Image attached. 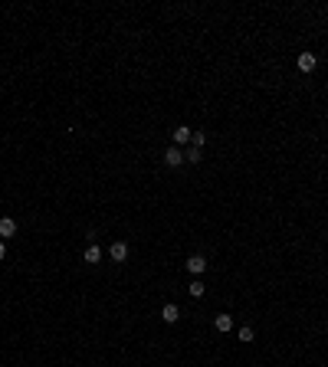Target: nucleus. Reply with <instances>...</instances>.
<instances>
[{
    "instance_id": "9b49d317",
    "label": "nucleus",
    "mask_w": 328,
    "mask_h": 367,
    "mask_svg": "<svg viewBox=\"0 0 328 367\" xmlns=\"http://www.w3.org/2000/svg\"><path fill=\"white\" fill-rule=\"evenodd\" d=\"M236 335H240V341H253V338H256V331H253L250 324H243V328L236 331Z\"/></svg>"
},
{
    "instance_id": "4468645a",
    "label": "nucleus",
    "mask_w": 328,
    "mask_h": 367,
    "mask_svg": "<svg viewBox=\"0 0 328 367\" xmlns=\"http://www.w3.org/2000/svg\"><path fill=\"white\" fill-rule=\"evenodd\" d=\"M3 256H7V243L0 239V259H3Z\"/></svg>"
},
{
    "instance_id": "1a4fd4ad",
    "label": "nucleus",
    "mask_w": 328,
    "mask_h": 367,
    "mask_svg": "<svg viewBox=\"0 0 328 367\" xmlns=\"http://www.w3.org/2000/svg\"><path fill=\"white\" fill-rule=\"evenodd\" d=\"M86 262H89V266H95V262H102V249H98L95 243H92V246L86 249Z\"/></svg>"
},
{
    "instance_id": "20e7f679",
    "label": "nucleus",
    "mask_w": 328,
    "mask_h": 367,
    "mask_svg": "<svg viewBox=\"0 0 328 367\" xmlns=\"http://www.w3.org/2000/svg\"><path fill=\"white\" fill-rule=\"evenodd\" d=\"M315 56L312 53H299V59H295V66H299V69H302V72H312V69H315Z\"/></svg>"
},
{
    "instance_id": "ddd939ff",
    "label": "nucleus",
    "mask_w": 328,
    "mask_h": 367,
    "mask_svg": "<svg viewBox=\"0 0 328 367\" xmlns=\"http://www.w3.org/2000/svg\"><path fill=\"white\" fill-rule=\"evenodd\" d=\"M204 141H207L204 131H194V135H190V144H194V148H204Z\"/></svg>"
},
{
    "instance_id": "f03ea898",
    "label": "nucleus",
    "mask_w": 328,
    "mask_h": 367,
    "mask_svg": "<svg viewBox=\"0 0 328 367\" xmlns=\"http://www.w3.org/2000/svg\"><path fill=\"white\" fill-rule=\"evenodd\" d=\"M109 256H112L115 262H125V259H128V243H121V239H118V243H112Z\"/></svg>"
},
{
    "instance_id": "9d476101",
    "label": "nucleus",
    "mask_w": 328,
    "mask_h": 367,
    "mask_svg": "<svg viewBox=\"0 0 328 367\" xmlns=\"http://www.w3.org/2000/svg\"><path fill=\"white\" fill-rule=\"evenodd\" d=\"M204 292H207L204 282H190V295H194V298H204Z\"/></svg>"
},
{
    "instance_id": "7ed1b4c3",
    "label": "nucleus",
    "mask_w": 328,
    "mask_h": 367,
    "mask_svg": "<svg viewBox=\"0 0 328 367\" xmlns=\"http://www.w3.org/2000/svg\"><path fill=\"white\" fill-rule=\"evenodd\" d=\"M190 135H194V131L187 128V125H177V128H174V148H181V144H190Z\"/></svg>"
},
{
    "instance_id": "6e6552de",
    "label": "nucleus",
    "mask_w": 328,
    "mask_h": 367,
    "mask_svg": "<svg viewBox=\"0 0 328 367\" xmlns=\"http://www.w3.org/2000/svg\"><path fill=\"white\" fill-rule=\"evenodd\" d=\"M213 324H217V331H220V335L233 331V318H230V315H217V318H213Z\"/></svg>"
},
{
    "instance_id": "0eeeda50",
    "label": "nucleus",
    "mask_w": 328,
    "mask_h": 367,
    "mask_svg": "<svg viewBox=\"0 0 328 367\" xmlns=\"http://www.w3.org/2000/svg\"><path fill=\"white\" fill-rule=\"evenodd\" d=\"M161 318H164L167 324H174L177 318H181V308H177V305H164V308H161Z\"/></svg>"
},
{
    "instance_id": "f257e3e1",
    "label": "nucleus",
    "mask_w": 328,
    "mask_h": 367,
    "mask_svg": "<svg viewBox=\"0 0 328 367\" xmlns=\"http://www.w3.org/2000/svg\"><path fill=\"white\" fill-rule=\"evenodd\" d=\"M164 164H167V167H181V164H184V151L171 144V148L164 151Z\"/></svg>"
},
{
    "instance_id": "423d86ee",
    "label": "nucleus",
    "mask_w": 328,
    "mask_h": 367,
    "mask_svg": "<svg viewBox=\"0 0 328 367\" xmlns=\"http://www.w3.org/2000/svg\"><path fill=\"white\" fill-rule=\"evenodd\" d=\"M13 233H17V220H10V216H3V220H0V236H3V239H10Z\"/></svg>"
},
{
    "instance_id": "39448f33",
    "label": "nucleus",
    "mask_w": 328,
    "mask_h": 367,
    "mask_svg": "<svg viewBox=\"0 0 328 367\" xmlns=\"http://www.w3.org/2000/svg\"><path fill=\"white\" fill-rule=\"evenodd\" d=\"M204 269H207V259H204V256H190V259H187V272L200 275Z\"/></svg>"
},
{
    "instance_id": "f8f14e48",
    "label": "nucleus",
    "mask_w": 328,
    "mask_h": 367,
    "mask_svg": "<svg viewBox=\"0 0 328 367\" xmlns=\"http://www.w3.org/2000/svg\"><path fill=\"white\" fill-rule=\"evenodd\" d=\"M184 161L197 164V161H200V148H187V151H184Z\"/></svg>"
}]
</instances>
